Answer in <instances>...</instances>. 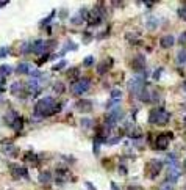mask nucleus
Masks as SVG:
<instances>
[{"label": "nucleus", "instance_id": "obj_10", "mask_svg": "<svg viewBox=\"0 0 186 190\" xmlns=\"http://www.w3.org/2000/svg\"><path fill=\"white\" fill-rule=\"evenodd\" d=\"M144 63H145V61H144V58H142V57H136V58L133 60L131 66H133L135 69H142V68H144Z\"/></svg>", "mask_w": 186, "mask_h": 190}, {"label": "nucleus", "instance_id": "obj_23", "mask_svg": "<svg viewBox=\"0 0 186 190\" xmlns=\"http://www.w3.org/2000/svg\"><path fill=\"white\" fill-rule=\"evenodd\" d=\"M180 43H186V33L183 36H180Z\"/></svg>", "mask_w": 186, "mask_h": 190}, {"label": "nucleus", "instance_id": "obj_2", "mask_svg": "<svg viewBox=\"0 0 186 190\" xmlns=\"http://www.w3.org/2000/svg\"><path fill=\"white\" fill-rule=\"evenodd\" d=\"M169 118H170V115L164 109H155L150 113V123H155V124H166L169 121Z\"/></svg>", "mask_w": 186, "mask_h": 190}, {"label": "nucleus", "instance_id": "obj_14", "mask_svg": "<svg viewBox=\"0 0 186 190\" xmlns=\"http://www.w3.org/2000/svg\"><path fill=\"white\" fill-rule=\"evenodd\" d=\"M39 179H41V182H44V184H47V182H50V179H52V176H50V173L49 171H44L41 176H39Z\"/></svg>", "mask_w": 186, "mask_h": 190}, {"label": "nucleus", "instance_id": "obj_7", "mask_svg": "<svg viewBox=\"0 0 186 190\" xmlns=\"http://www.w3.org/2000/svg\"><path fill=\"white\" fill-rule=\"evenodd\" d=\"M178 176H180V171H178L175 167H170V168H169V173H167V179H169V182H177Z\"/></svg>", "mask_w": 186, "mask_h": 190}, {"label": "nucleus", "instance_id": "obj_20", "mask_svg": "<svg viewBox=\"0 0 186 190\" xmlns=\"http://www.w3.org/2000/svg\"><path fill=\"white\" fill-rule=\"evenodd\" d=\"M160 190H172V188H170V185H169V184H163V185L160 187Z\"/></svg>", "mask_w": 186, "mask_h": 190}, {"label": "nucleus", "instance_id": "obj_4", "mask_svg": "<svg viewBox=\"0 0 186 190\" xmlns=\"http://www.w3.org/2000/svg\"><path fill=\"white\" fill-rule=\"evenodd\" d=\"M142 86H144V80H142L141 77H135V79H131L130 83H128V88H130L131 93H139V91L142 90Z\"/></svg>", "mask_w": 186, "mask_h": 190}, {"label": "nucleus", "instance_id": "obj_15", "mask_svg": "<svg viewBox=\"0 0 186 190\" xmlns=\"http://www.w3.org/2000/svg\"><path fill=\"white\" fill-rule=\"evenodd\" d=\"M178 63L180 64H186V50H180L178 52Z\"/></svg>", "mask_w": 186, "mask_h": 190}, {"label": "nucleus", "instance_id": "obj_8", "mask_svg": "<svg viewBox=\"0 0 186 190\" xmlns=\"http://www.w3.org/2000/svg\"><path fill=\"white\" fill-rule=\"evenodd\" d=\"M174 36L172 35H166V36H163L161 38V41H160V44L163 46V47H170L172 44H174Z\"/></svg>", "mask_w": 186, "mask_h": 190}, {"label": "nucleus", "instance_id": "obj_11", "mask_svg": "<svg viewBox=\"0 0 186 190\" xmlns=\"http://www.w3.org/2000/svg\"><path fill=\"white\" fill-rule=\"evenodd\" d=\"M17 72H21V74L30 72V64H28V63H21V64L17 66Z\"/></svg>", "mask_w": 186, "mask_h": 190}, {"label": "nucleus", "instance_id": "obj_17", "mask_svg": "<svg viewBox=\"0 0 186 190\" xmlns=\"http://www.w3.org/2000/svg\"><path fill=\"white\" fill-rule=\"evenodd\" d=\"M0 71H2V74H10L11 72V66H2V68H0Z\"/></svg>", "mask_w": 186, "mask_h": 190}, {"label": "nucleus", "instance_id": "obj_1", "mask_svg": "<svg viewBox=\"0 0 186 190\" xmlns=\"http://www.w3.org/2000/svg\"><path fill=\"white\" fill-rule=\"evenodd\" d=\"M60 109L56 107L55 101L52 98H45V99H41L36 105V115H41V116H47L53 112H58Z\"/></svg>", "mask_w": 186, "mask_h": 190}, {"label": "nucleus", "instance_id": "obj_3", "mask_svg": "<svg viewBox=\"0 0 186 190\" xmlns=\"http://www.w3.org/2000/svg\"><path fill=\"white\" fill-rule=\"evenodd\" d=\"M89 86H91V85H89V80H88V79H83V80L74 83L72 91H74V94H77V96H81L83 93H86V91L89 90Z\"/></svg>", "mask_w": 186, "mask_h": 190}, {"label": "nucleus", "instance_id": "obj_9", "mask_svg": "<svg viewBox=\"0 0 186 190\" xmlns=\"http://www.w3.org/2000/svg\"><path fill=\"white\" fill-rule=\"evenodd\" d=\"M78 110H81V112H89L91 110V107H92V104H91V101H81V102H78Z\"/></svg>", "mask_w": 186, "mask_h": 190}, {"label": "nucleus", "instance_id": "obj_13", "mask_svg": "<svg viewBox=\"0 0 186 190\" xmlns=\"http://www.w3.org/2000/svg\"><path fill=\"white\" fill-rule=\"evenodd\" d=\"M28 90H30L31 93H36V91L39 90V83H38V80H31V82H28Z\"/></svg>", "mask_w": 186, "mask_h": 190}, {"label": "nucleus", "instance_id": "obj_16", "mask_svg": "<svg viewBox=\"0 0 186 190\" xmlns=\"http://www.w3.org/2000/svg\"><path fill=\"white\" fill-rule=\"evenodd\" d=\"M21 88H22L21 82H16V83H13V86H11V91H13V93H17V91H21Z\"/></svg>", "mask_w": 186, "mask_h": 190}, {"label": "nucleus", "instance_id": "obj_6", "mask_svg": "<svg viewBox=\"0 0 186 190\" xmlns=\"http://www.w3.org/2000/svg\"><path fill=\"white\" fill-rule=\"evenodd\" d=\"M44 49H45V43L42 39H38L31 44V52H35V54H41Z\"/></svg>", "mask_w": 186, "mask_h": 190}, {"label": "nucleus", "instance_id": "obj_19", "mask_svg": "<svg viewBox=\"0 0 186 190\" xmlns=\"http://www.w3.org/2000/svg\"><path fill=\"white\" fill-rule=\"evenodd\" d=\"M178 14H180V18H181V19H184V21H186V8H181V10L178 11Z\"/></svg>", "mask_w": 186, "mask_h": 190}, {"label": "nucleus", "instance_id": "obj_24", "mask_svg": "<svg viewBox=\"0 0 186 190\" xmlns=\"http://www.w3.org/2000/svg\"><path fill=\"white\" fill-rule=\"evenodd\" d=\"M111 188H113V190H121V188H117V185H116V184H114V182H113V184H111Z\"/></svg>", "mask_w": 186, "mask_h": 190}, {"label": "nucleus", "instance_id": "obj_21", "mask_svg": "<svg viewBox=\"0 0 186 190\" xmlns=\"http://www.w3.org/2000/svg\"><path fill=\"white\" fill-rule=\"evenodd\" d=\"M64 64H66V63H64V61H61L60 64H56V66H55V71H56V69H61V68H63Z\"/></svg>", "mask_w": 186, "mask_h": 190}, {"label": "nucleus", "instance_id": "obj_12", "mask_svg": "<svg viewBox=\"0 0 186 190\" xmlns=\"http://www.w3.org/2000/svg\"><path fill=\"white\" fill-rule=\"evenodd\" d=\"M147 28H150V30H155L156 27H158V19H155V18H150L149 21H147Z\"/></svg>", "mask_w": 186, "mask_h": 190}, {"label": "nucleus", "instance_id": "obj_18", "mask_svg": "<svg viewBox=\"0 0 186 190\" xmlns=\"http://www.w3.org/2000/svg\"><path fill=\"white\" fill-rule=\"evenodd\" d=\"M92 63H94V58H92V57H88V58L84 60V63H83V64H84V66H91Z\"/></svg>", "mask_w": 186, "mask_h": 190}, {"label": "nucleus", "instance_id": "obj_25", "mask_svg": "<svg viewBox=\"0 0 186 190\" xmlns=\"http://www.w3.org/2000/svg\"><path fill=\"white\" fill-rule=\"evenodd\" d=\"M183 168H184V171H186V159L183 160Z\"/></svg>", "mask_w": 186, "mask_h": 190}, {"label": "nucleus", "instance_id": "obj_22", "mask_svg": "<svg viewBox=\"0 0 186 190\" xmlns=\"http://www.w3.org/2000/svg\"><path fill=\"white\" fill-rule=\"evenodd\" d=\"M89 121H91V120H83V124L88 127V126H91V123H89Z\"/></svg>", "mask_w": 186, "mask_h": 190}, {"label": "nucleus", "instance_id": "obj_5", "mask_svg": "<svg viewBox=\"0 0 186 190\" xmlns=\"http://www.w3.org/2000/svg\"><path fill=\"white\" fill-rule=\"evenodd\" d=\"M167 145H169V135L161 134V135L156 137V140H155V148L156 149H164Z\"/></svg>", "mask_w": 186, "mask_h": 190}]
</instances>
